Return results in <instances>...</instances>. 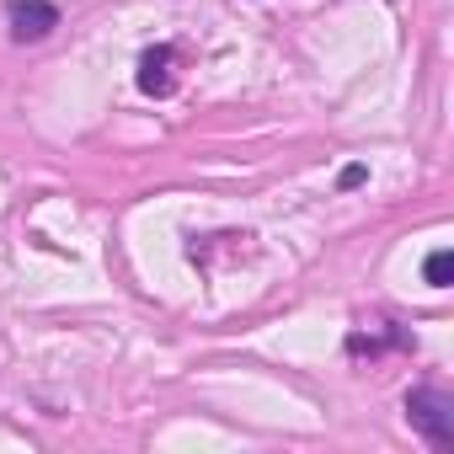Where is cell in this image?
I'll list each match as a JSON object with an SVG mask.
<instances>
[{
    "label": "cell",
    "instance_id": "1",
    "mask_svg": "<svg viewBox=\"0 0 454 454\" xmlns=\"http://www.w3.org/2000/svg\"><path fill=\"white\" fill-rule=\"evenodd\" d=\"M406 422L433 443V449H454V401L443 390H411L406 395Z\"/></svg>",
    "mask_w": 454,
    "mask_h": 454
},
{
    "label": "cell",
    "instance_id": "2",
    "mask_svg": "<svg viewBox=\"0 0 454 454\" xmlns=\"http://www.w3.org/2000/svg\"><path fill=\"white\" fill-rule=\"evenodd\" d=\"M6 22H12L17 43H38V38H49L59 27V6H49V0H12Z\"/></svg>",
    "mask_w": 454,
    "mask_h": 454
},
{
    "label": "cell",
    "instance_id": "3",
    "mask_svg": "<svg viewBox=\"0 0 454 454\" xmlns=\"http://www.w3.org/2000/svg\"><path fill=\"white\" fill-rule=\"evenodd\" d=\"M171 65H176V49H171V43L150 49V54L139 59V91H145V97H171V91H176Z\"/></svg>",
    "mask_w": 454,
    "mask_h": 454
},
{
    "label": "cell",
    "instance_id": "4",
    "mask_svg": "<svg viewBox=\"0 0 454 454\" xmlns=\"http://www.w3.org/2000/svg\"><path fill=\"white\" fill-rule=\"evenodd\" d=\"M422 273H427V284H433V289H449V284H454V252H449V247H438V252L427 257V268H422Z\"/></svg>",
    "mask_w": 454,
    "mask_h": 454
},
{
    "label": "cell",
    "instance_id": "5",
    "mask_svg": "<svg viewBox=\"0 0 454 454\" xmlns=\"http://www.w3.org/2000/svg\"><path fill=\"white\" fill-rule=\"evenodd\" d=\"M364 176H369L364 166H342V176H337V182H342V187H364Z\"/></svg>",
    "mask_w": 454,
    "mask_h": 454
}]
</instances>
